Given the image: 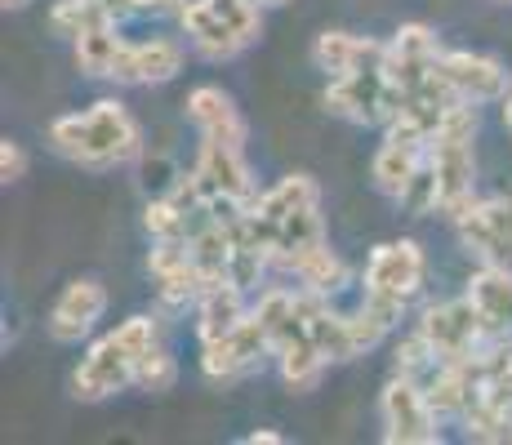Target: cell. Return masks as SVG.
<instances>
[{
  "instance_id": "obj_1",
  "label": "cell",
  "mask_w": 512,
  "mask_h": 445,
  "mask_svg": "<svg viewBox=\"0 0 512 445\" xmlns=\"http://www.w3.org/2000/svg\"><path fill=\"white\" fill-rule=\"evenodd\" d=\"M250 236L263 245L272 267L294 272L308 254H317L326 241V223H321V187L312 174H285L277 187L254 196L250 214H245Z\"/></svg>"
},
{
  "instance_id": "obj_2",
  "label": "cell",
  "mask_w": 512,
  "mask_h": 445,
  "mask_svg": "<svg viewBox=\"0 0 512 445\" xmlns=\"http://www.w3.org/2000/svg\"><path fill=\"white\" fill-rule=\"evenodd\" d=\"M49 147L85 170H112L143 156V134L116 98H98L90 112L58 116L49 125Z\"/></svg>"
},
{
  "instance_id": "obj_3",
  "label": "cell",
  "mask_w": 512,
  "mask_h": 445,
  "mask_svg": "<svg viewBox=\"0 0 512 445\" xmlns=\"http://www.w3.org/2000/svg\"><path fill=\"white\" fill-rule=\"evenodd\" d=\"M401 103H406V94L388 81V67L383 63L330 76V85H326V107L352 125H383L388 130L401 116Z\"/></svg>"
},
{
  "instance_id": "obj_4",
  "label": "cell",
  "mask_w": 512,
  "mask_h": 445,
  "mask_svg": "<svg viewBox=\"0 0 512 445\" xmlns=\"http://www.w3.org/2000/svg\"><path fill=\"white\" fill-rule=\"evenodd\" d=\"M383 410V441L392 445H437L441 441V414L428 401V388L410 374H392V383L379 397Z\"/></svg>"
},
{
  "instance_id": "obj_5",
  "label": "cell",
  "mask_w": 512,
  "mask_h": 445,
  "mask_svg": "<svg viewBox=\"0 0 512 445\" xmlns=\"http://www.w3.org/2000/svg\"><path fill=\"white\" fill-rule=\"evenodd\" d=\"M268 356H277V343H272L268 325L250 308V316H245L236 330H228L223 339L201 343V370H205V379H214V383H236V379H245V374L263 370Z\"/></svg>"
},
{
  "instance_id": "obj_6",
  "label": "cell",
  "mask_w": 512,
  "mask_h": 445,
  "mask_svg": "<svg viewBox=\"0 0 512 445\" xmlns=\"http://www.w3.org/2000/svg\"><path fill=\"white\" fill-rule=\"evenodd\" d=\"M419 334L428 339V348L441 356V365L446 361H468V356H477L490 343L477 303H472L468 294L464 299H455V303H432V308H423Z\"/></svg>"
},
{
  "instance_id": "obj_7",
  "label": "cell",
  "mask_w": 512,
  "mask_h": 445,
  "mask_svg": "<svg viewBox=\"0 0 512 445\" xmlns=\"http://www.w3.org/2000/svg\"><path fill=\"white\" fill-rule=\"evenodd\" d=\"M192 178H196L201 201H214V196H236V201L254 205V196H259L250 165H245V147L219 143V138H201V152H196Z\"/></svg>"
},
{
  "instance_id": "obj_8",
  "label": "cell",
  "mask_w": 512,
  "mask_h": 445,
  "mask_svg": "<svg viewBox=\"0 0 512 445\" xmlns=\"http://www.w3.org/2000/svg\"><path fill=\"white\" fill-rule=\"evenodd\" d=\"M134 383V356L121 348L116 334H103L90 352L81 356L72 374V397L76 401H107Z\"/></svg>"
},
{
  "instance_id": "obj_9",
  "label": "cell",
  "mask_w": 512,
  "mask_h": 445,
  "mask_svg": "<svg viewBox=\"0 0 512 445\" xmlns=\"http://www.w3.org/2000/svg\"><path fill=\"white\" fill-rule=\"evenodd\" d=\"M437 72L450 81V89H455L464 103H504L508 94V72L499 58L490 54H472V49H441V63Z\"/></svg>"
},
{
  "instance_id": "obj_10",
  "label": "cell",
  "mask_w": 512,
  "mask_h": 445,
  "mask_svg": "<svg viewBox=\"0 0 512 445\" xmlns=\"http://www.w3.org/2000/svg\"><path fill=\"white\" fill-rule=\"evenodd\" d=\"M441 63V41L428 23H406L392 32L388 41V81L401 89V94H415V89L437 72Z\"/></svg>"
},
{
  "instance_id": "obj_11",
  "label": "cell",
  "mask_w": 512,
  "mask_h": 445,
  "mask_svg": "<svg viewBox=\"0 0 512 445\" xmlns=\"http://www.w3.org/2000/svg\"><path fill=\"white\" fill-rule=\"evenodd\" d=\"M423 250L415 241H388V245H374L370 263H366V290L374 294H397V299H415L423 290Z\"/></svg>"
},
{
  "instance_id": "obj_12",
  "label": "cell",
  "mask_w": 512,
  "mask_h": 445,
  "mask_svg": "<svg viewBox=\"0 0 512 445\" xmlns=\"http://www.w3.org/2000/svg\"><path fill=\"white\" fill-rule=\"evenodd\" d=\"M179 72H183V45L165 41V36H152V41H139V45L125 41L107 81H116V85H165Z\"/></svg>"
},
{
  "instance_id": "obj_13",
  "label": "cell",
  "mask_w": 512,
  "mask_h": 445,
  "mask_svg": "<svg viewBox=\"0 0 512 445\" xmlns=\"http://www.w3.org/2000/svg\"><path fill=\"white\" fill-rule=\"evenodd\" d=\"M107 312V290L98 281H72L49 308V339L54 343H81L94 330V321Z\"/></svg>"
},
{
  "instance_id": "obj_14",
  "label": "cell",
  "mask_w": 512,
  "mask_h": 445,
  "mask_svg": "<svg viewBox=\"0 0 512 445\" xmlns=\"http://www.w3.org/2000/svg\"><path fill=\"white\" fill-rule=\"evenodd\" d=\"M179 23H183V36L192 41V49L201 58H210V63H228V58H236L245 49L236 27L214 9V0H187L179 9Z\"/></svg>"
},
{
  "instance_id": "obj_15",
  "label": "cell",
  "mask_w": 512,
  "mask_h": 445,
  "mask_svg": "<svg viewBox=\"0 0 512 445\" xmlns=\"http://www.w3.org/2000/svg\"><path fill=\"white\" fill-rule=\"evenodd\" d=\"M183 107H187V121L201 130V138H219V143H232V147H245V138H250L241 107L219 85H196Z\"/></svg>"
},
{
  "instance_id": "obj_16",
  "label": "cell",
  "mask_w": 512,
  "mask_h": 445,
  "mask_svg": "<svg viewBox=\"0 0 512 445\" xmlns=\"http://www.w3.org/2000/svg\"><path fill=\"white\" fill-rule=\"evenodd\" d=\"M455 227H459V241L464 250L472 254L477 263L486 267H508L512 272V232H504L495 219H490L486 201H472L455 214Z\"/></svg>"
},
{
  "instance_id": "obj_17",
  "label": "cell",
  "mask_w": 512,
  "mask_h": 445,
  "mask_svg": "<svg viewBox=\"0 0 512 445\" xmlns=\"http://www.w3.org/2000/svg\"><path fill=\"white\" fill-rule=\"evenodd\" d=\"M468 299L477 303L481 325L490 339H512V272L481 263L468 281Z\"/></svg>"
},
{
  "instance_id": "obj_18",
  "label": "cell",
  "mask_w": 512,
  "mask_h": 445,
  "mask_svg": "<svg viewBox=\"0 0 512 445\" xmlns=\"http://www.w3.org/2000/svg\"><path fill=\"white\" fill-rule=\"evenodd\" d=\"M312 63L326 76H343V72H357V67L388 63V45L370 41V36H352V32H321L312 41Z\"/></svg>"
},
{
  "instance_id": "obj_19",
  "label": "cell",
  "mask_w": 512,
  "mask_h": 445,
  "mask_svg": "<svg viewBox=\"0 0 512 445\" xmlns=\"http://www.w3.org/2000/svg\"><path fill=\"white\" fill-rule=\"evenodd\" d=\"M245 316H250V308H245V290L232 281H219L196 299V334H201V343L223 339V334L236 330Z\"/></svg>"
},
{
  "instance_id": "obj_20",
  "label": "cell",
  "mask_w": 512,
  "mask_h": 445,
  "mask_svg": "<svg viewBox=\"0 0 512 445\" xmlns=\"http://www.w3.org/2000/svg\"><path fill=\"white\" fill-rule=\"evenodd\" d=\"M277 365H281V379L290 392H312L321 383V374H326V356L321 348L308 339V330H294L290 339L277 343Z\"/></svg>"
},
{
  "instance_id": "obj_21",
  "label": "cell",
  "mask_w": 512,
  "mask_h": 445,
  "mask_svg": "<svg viewBox=\"0 0 512 445\" xmlns=\"http://www.w3.org/2000/svg\"><path fill=\"white\" fill-rule=\"evenodd\" d=\"M423 161H428V152H423V147H406V143L383 138V147L374 152V161H370V183L379 187L383 196H392V201H397Z\"/></svg>"
},
{
  "instance_id": "obj_22",
  "label": "cell",
  "mask_w": 512,
  "mask_h": 445,
  "mask_svg": "<svg viewBox=\"0 0 512 445\" xmlns=\"http://www.w3.org/2000/svg\"><path fill=\"white\" fill-rule=\"evenodd\" d=\"M116 23V9L107 5V0H58L54 9H49V27H54L58 36H67V41H76V36L94 32V27H107Z\"/></svg>"
},
{
  "instance_id": "obj_23",
  "label": "cell",
  "mask_w": 512,
  "mask_h": 445,
  "mask_svg": "<svg viewBox=\"0 0 512 445\" xmlns=\"http://www.w3.org/2000/svg\"><path fill=\"white\" fill-rule=\"evenodd\" d=\"M294 276H299L303 290H317V294L330 299V294H339L343 285H348V263H343L330 245H321L317 254H308V259L294 267Z\"/></svg>"
},
{
  "instance_id": "obj_24",
  "label": "cell",
  "mask_w": 512,
  "mask_h": 445,
  "mask_svg": "<svg viewBox=\"0 0 512 445\" xmlns=\"http://www.w3.org/2000/svg\"><path fill=\"white\" fill-rule=\"evenodd\" d=\"M121 45L125 41L116 36V23L94 27V32L76 36V63L90 76H112V63H116V54H121Z\"/></svg>"
},
{
  "instance_id": "obj_25",
  "label": "cell",
  "mask_w": 512,
  "mask_h": 445,
  "mask_svg": "<svg viewBox=\"0 0 512 445\" xmlns=\"http://www.w3.org/2000/svg\"><path fill=\"white\" fill-rule=\"evenodd\" d=\"M143 227L152 232V241H187L192 236V214L174 196H152L143 210Z\"/></svg>"
},
{
  "instance_id": "obj_26",
  "label": "cell",
  "mask_w": 512,
  "mask_h": 445,
  "mask_svg": "<svg viewBox=\"0 0 512 445\" xmlns=\"http://www.w3.org/2000/svg\"><path fill=\"white\" fill-rule=\"evenodd\" d=\"M397 205L406 214H415V219H423V214H441V187H437V170H432L428 161L415 170V178L406 183V192L397 196Z\"/></svg>"
},
{
  "instance_id": "obj_27",
  "label": "cell",
  "mask_w": 512,
  "mask_h": 445,
  "mask_svg": "<svg viewBox=\"0 0 512 445\" xmlns=\"http://www.w3.org/2000/svg\"><path fill=\"white\" fill-rule=\"evenodd\" d=\"M174 379H179V361H174L161 343L134 365V388H143V392H170Z\"/></svg>"
},
{
  "instance_id": "obj_28",
  "label": "cell",
  "mask_w": 512,
  "mask_h": 445,
  "mask_svg": "<svg viewBox=\"0 0 512 445\" xmlns=\"http://www.w3.org/2000/svg\"><path fill=\"white\" fill-rule=\"evenodd\" d=\"M392 361H397V374H410V379H419V383H423V379H428V374L441 365V356L432 352V348H428V339H423V334L415 330L410 339H401V343H397V356H392Z\"/></svg>"
},
{
  "instance_id": "obj_29",
  "label": "cell",
  "mask_w": 512,
  "mask_h": 445,
  "mask_svg": "<svg viewBox=\"0 0 512 445\" xmlns=\"http://www.w3.org/2000/svg\"><path fill=\"white\" fill-rule=\"evenodd\" d=\"M112 334L121 339V348L134 356V365H139L143 356L156 348V321H152V316H130V321H121Z\"/></svg>"
},
{
  "instance_id": "obj_30",
  "label": "cell",
  "mask_w": 512,
  "mask_h": 445,
  "mask_svg": "<svg viewBox=\"0 0 512 445\" xmlns=\"http://www.w3.org/2000/svg\"><path fill=\"white\" fill-rule=\"evenodd\" d=\"M179 183V170H174V161L165 152H152V156H143V187L152 196H165L170 187Z\"/></svg>"
},
{
  "instance_id": "obj_31",
  "label": "cell",
  "mask_w": 512,
  "mask_h": 445,
  "mask_svg": "<svg viewBox=\"0 0 512 445\" xmlns=\"http://www.w3.org/2000/svg\"><path fill=\"white\" fill-rule=\"evenodd\" d=\"M352 321V339H357V352H370V348H379L383 343V334H388V325L383 321H374V316L366 312V308H357L348 316Z\"/></svg>"
},
{
  "instance_id": "obj_32",
  "label": "cell",
  "mask_w": 512,
  "mask_h": 445,
  "mask_svg": "<svg viewBox=\"0 0 512 445\" xmlns=\"http://www.w3.org/2000/svg\"><path fill=\"white\" fill-rule=\"evenodd\" d=\"M27 174V152L18 143H0V178H5V183H18V178Z\"/></svg>"
},
{
  "instance_id": "obj_33",
  "label": "cell",
  "mask_w": 512,
  "mask_h": 445,
  "mask_svg": "<svg viewBox=\"0 0 512 445\" xmlns=\"http://www.w3.org/2000/svg\"><path fill=\"white\" fill-rule=\"evenodd\" d=\"M486 210H490V219H495L504 232H512V192H499V196H490L486 201Z\"/></svg>"
},
{
  "instance_id": "obj_34",
  "label": "cell",
  "mask_w": 512,
  "mask_h": 445,
  "mask_svg": "<svg viewBox=\"0 0 512 445\" xmlns=\"http://www.w3.org/2000/svg\"><path fill=\"white\" fill-rule=\"evenodd\" d=\"M187 0H134V9H152V14H179Z\"/></svg>"
},
{
  "instance_id": "obj_35",
  "label": "cell",
  "mask_w": 512,
  "mask_h": 445,
  "mask_svg": "<svg viewBox=\"0 0 512 445\" xmlns=\"http://www.w3.org/2000/svg\"><path fill=\"white\" fill-rule=\"evenodd\" d=\"M285 437H281V432H268V428H263V432H250V437H245V445H281Z\"/></svg>"
},
{
  "instance_id": "obj_36",
  "label": "cell",
  "mask_w": 512,
  "mask_h": 445,
  "mask_svg": "<svg viewBox=\"0 0 512 445\" xmlns=\"http://www.w3.org/2000/svg\"><path fill=\"white\" fill-rule=\"evenodd\" d=\"M107 5L116 9V18H125V14H134V0H107Z\"/></svg>"
},
{
  "instance_id": "obj_37",
  "label": "cell",
  "mask_w": 512,
  "mask_h": 445,
  "mask_svg": "<svg viewBox=\"0 0 512 445\" xmlns=\"http://www.w3.org/2000/svg\"><path fill=\"white\" fill-rule=\"evenodd\" d=\"M504 125H508V134H512V89L504 94Z\"/></svg>"
},
{
  "instance_id": "obj_38",
  "label": "cell",
  "mask_w": 512,
  "mask_h": 445,
  "mask_svg": "<svg viewBox=\"0 0 512 445\" xmlns=\"http://www.w3.org/2000/svg\"><path fill=\"white\" fill-rule=\"evenodd\" d=\"M0 5H5V9H27L32 0H0Z\"/></svg>"
},
{
  "instance_id": "obj_39",
  "label": "cell",
  "mask_w": 512,
  "mask_h": 445,
  "mask_svg": "<svg viewBox=\"0 0 512 445\" xmlns=\"http://www.w3.org/2000/svg\"><path fill=\"white\" fill-rule=\"evenodd\" d=\"M263 5H285V0H263Z\"/></svg>"
},
{
  "instance_id": "obj_40",
  "label": "cell",
  "mask_w": 512,
  "mask_h": 445,
  "mask_svg": "<svg viewBox=\"0 0 512 445\" xmlns=\"http://www.w3.org/2000/svg\"><path fill=\"white\" fill-rule=\"evenodd\" d=\"M259 5H263V0H259Z\"/></svg>"
}]
</instances>
